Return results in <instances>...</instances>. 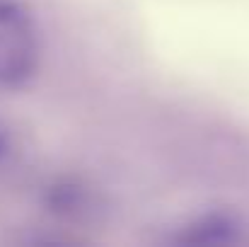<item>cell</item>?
Here are the masks:
<instances>
[{"label": "cell", "instance_id": "1", "mask_svg": "<svg viewBox=\"0 0 249 247\" xmlns=\"http://www.w3.org/2000/svg\"><path fill=\"white\" fill-rule=\"evenodd\" d=\"M41 61V37L22 0H0V92L27 87Z\"/></svg>", "mask_w": 249, "mask_h": 247}, {"label": "cell", "instance_id": "4", "mask_svg": "<svg viewBox=\"0 0 249 247\" xmlns=\"http://www.w3.org/2000/svg\"><path fill=\"white\" fill-rule=\"evenodd\" d=\"M22 141L17 136V131L0 119V174L10 172L15 165L22 160Z\"/></svg>", "mask_w": 249, "mask_h": 247}, {"label": "cell", "instance_id": "2", "mask_svg": "<svg viewBox=\"0 0 249 247\" xmlns=\"http://www.w3.org/2000/svg\"><path fill=\"white\" fill-rule=\"evenodd\" d=\"M242 235V223L228 211L196 216L174 233V243H235Z\"/></svg>", "mask_w": 249, "mask_h": 247}, {"label": "cell", "instance_id": "3", "mask_svg": "<svg viewBox=\"0 0 249 247\" xmlns=\"http://www.w3.org/2000/svg\"><path fill=\"white\" fill-rule=\"evenodd\" d=\"M49 206L56 209L61 216H75L83 218L89 211H94V196L83 184H71V182H58L56 187L49 189Z\"/></svg>", "mask_w": 249, "mask_h": 247}]
</instances>
